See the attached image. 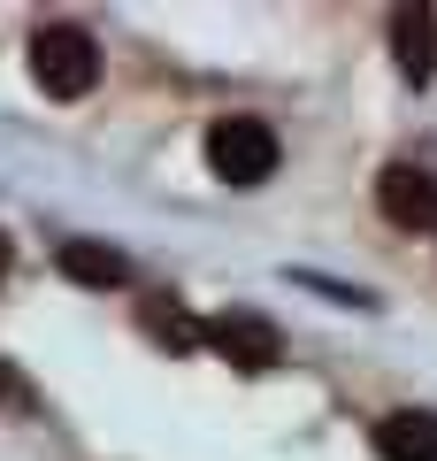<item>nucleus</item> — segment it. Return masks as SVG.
Instances as JSON below:
<instances>
[{
  "label": "nucleus",
  "mask_w": 437,
  "mask_h": 461,
  "mask_svg": "<svg viewBox=\"0 0 437 461\" xmlns=\"http://www.w3.org/2000/svg\"><path fill=\"white\" fill-rule=\"evenodd\" d=\"M276 131L261 123V115H215L208 123V169L223 185H269L276 177Z\"/></svg>",
  "instance_id": "2"
},
{
  "label": "nucleus",
  "mask_w": 437,
  "mask_h": 461,
  "mask_svg": "<svg viewBox=\"0 0 437 461\" xmlns=\"http://www.w3.org/2000/svg\"><path fill=\"white\" fill-rule=\"evenodd\" d=\"M208 346L223 354L230 369H245V377H261V369L284 362V339H276V323H269V315H245V308L215 315V323H208Z\"/></svg>",
  "instance_id": "3"
},
{
  "label": "nucleus",
  "mask_w": 437,
  "mask_h": 461,
  "mask_svg": "<svg viewBox=\"0 0 437 461\" xmlns=\"http://www.w3.org/2000/svg\"><path fill=\"white\" fill-rule=\"evenodd\" d=\"M138 323H146V339H162V346H208V323H192L184 308H162V300H138Z\"/></svg>",
  "instance_id": "8"
},
{
  "label": "nucleus",
  "mask_w": 437,
  "mask_h": 461,
  "mask_svg": "<svg viewBox=\"0 0 437 461\" xmlns=\"http://www.w3.org/2000/svg\"><path fill=\"white\" fill-rule=\"evenodd\" d=\"M391 62L406 85L437 77V8H391Z\"/></svg>",
  "instance_id": "5"
},
{
  "label": "nucleus",
  "mask_w": 437,
  "mask_h": 461,
  "mask_svg": "<svg viewBox=\"0 0 437 461\" xmlns=\"http://www.w3.org/2000/svg\"><path fill=\"white\" fill-rule=\"evenodd\" d=\"M0 277H8V230H0Z\"/></svg>",
  "instance_id": "9"
},
{
  "label": "nucleus",
  "mask_w": 437,
  "mask_h": 461,
  "mask_svg": "<svg viewBox=\"0 0 437 461\" xmlns=\"http://www.w3.org/2000/svg\"><path fill=\"white\" fill-rule=\"evenodd\" d=\"M376 454L384 461H437V415L430 408H391L376 423Z\"/></svg>",
  "instance_id": "6"
},
{
  "label": "nucleus",
  "mask_w": 437,
  "mask_h": 461,
  "mask_svg": "<svg viewBox=\"0 0 437 461\" xmlns=\"http://www.w3.org/2000/svg\"><path fill=\"white\" fill-rule=\"evenodd\" d=\"M376 208H384V223H399V230H430L437 223V169L384 162V177H376Z\"/></svg>",
  "instance_id": "4"
},
{
  "label": "nucleus",
  "mask_w": 437,
  "mask_h": 461,
  "mask_svg": "<svg viewBox=\"0 0 437 461\" xmlns=\"http://www.w3.org/2000/svg\"><path fill=\"white\" fill-rule=\"evenodd\" d=\"M62 277H77V285H93V293H115V285H130V262L115 247H100V239H62Z\"/></svg>",
  "instance_id": "7"
},
{
  "label": "nucleus",
  "mask_w": 437,
  "mask_h": 461,
  "mask_svg": "<svg viewBox=\"0 0 437 461\" xmlns=\"http://www.w3.org/2000/svg\"><path fill=\"white\" fill-rule=\"evenodd\" d=\"M31 77L47 100H85L100 85V47L77 23H39L31 32Z\"/></svg>",
  "instance_id": "1"
}]
</instances>
